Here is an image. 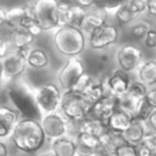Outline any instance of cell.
<instances>
[{"instance_id":"cell-45","label":"cell","mask_w":156,"mask_h":156,"mask_svg":"<svg viewBox=\"0 0 156 156\" xmlns=\"http://www.w3.org/2000/svg\"><path fill=\"white\" fill-rule=\"evenodd\" d=\"M0 156H9V147L2 141H0Z\"/></svg>"},{"instance_id":"cell-46","label":"cell","mask_w":156,"mask_h":156,"mask_svg":"<svg viewBox=\"0 0 156 156\" xmlns=\"http://www.w3.org/2000/svg\"><path fill=\"white\" fill-rule=\"evenodd\" d=\"M6 10L4 7L0 6V26H2L4 23H6Z\"/></svg>"},{"instance_id":"cell-44","label":"cell","mask_w":156,"mask_h":156,"mask_svg":"<svg viewBox=\"0 0 156 156\" xmlns=\"http://www.w3.org/2000/svg\"><path fill=\"white\" fill-rule=\"evenodd\" d=\"M6 101H9L6 90H5L4 88H0V106H5L4 102H6Z\"/></svg>"},{"instance_id":"cell-8","label":"cell","mask_w":156,"mask_h":156,"mask_svg":"<svg viewBox=\"0 0 156 156\" xmlns=\"http://www.w3.org/2000/svg\"><path fill=\"white\" fill-rule=\"evenodd\" d=\"M1 61L2 66V87L5 88L10 82L17 77H20L27 66V60L20 56L16 50H12L6 57H4Z\"/></svg>"},{"instance_id":"cell-43","label":"cell","mask_w":156,"mask_h":156,"mask_svg":"<svg viewBox=\"0 0 156 156\" xmlns=\"http://www.w3.org/2000/svg\"><path fill=\"white\" fill-rule=\"evenodd\" d=\"M147 124L151 128V130H155L156 132V110L151 113V116H150V118L147 121Z\"/></svg>"},{"instance_id":"cell-18","label":"cell","mask_w":156,"mask_h":156,"mask_svg":"<svg viewBox=\"0 0 156 156\" xmlns=\"http://www.w3.org/2000/svg\"><path fill=\"white\" fill-rule=\"evenodd\" d=\"M18 116L16 110H12L9 106H0V139L12 134L16 124L21 119Z\"/></svg>"},{"instance_id":"cell-39","label":"cell","mask_w":156,"mask_h":156,"mask_svg":"<svg viewBox=\"0 0 156 156\" xmlns=\"http://www.w3.org/2000/svg\"><path fill=\"white\" fill-rule=\"evenodd\" d=\"M135 150H136V156H155L154 152L144 144V143H140L135 146Z\"/></svg>"},{"instance_id":"cell-23","label":"cell","mask_w":156,"mask_h":156,"mask_svg":"<svg viewBox=\"0 0 156 156\" xmlns=\"http://www.w3.org/2000/svg\"><path fill=\"white\" fill-rule=\"evenodd\" d=\"M138 77L141 83L146 87L156 84V61L149 60L144 61L138 69Z\"/></svg>"},{"instance_id":"cell-35","label":"cell","mask_w":156,"mask_h":156,"mask_svg":"<svg viewBox=\"0 0 156 156\" xmlns=\"http://www.w3.org/2000/svg\"><path fill=\"white\" fill-rule=\"evenodd\" d=\"M143 143H144V144L154 152V155L156 156V132H155V130H150V132L145 135Z\"/></svg>"},{"instance_id":"cell-48","label":"cell","mask_w":156,"mask_h":156,"mask_svg":"<svg viewBox=\"0 0 156 156\" xmlns=\"http://www.w3.org/2000/svg\"><path fill=\"white\" fill-rule=\"evenodd\" d=\"M40 156H56L51 150H49V151H45V152H43Z\"/></svg>"},{"instance_id":"cell-10","label":"cell","mask_w":156,"mask_h":156,"mask_svg":"<svg viewBox=\"0 0 156 156\" xmlns=\"http://www.w3.org/2000/svg\"><path fill=\"white\" fill-rule=\"evenodd\" d=\"M117 39H118L117 27L111 23H105L102 27H100L88 37V44L94 50H101L115 44Z\"/></svg>"},{"instance_id":"cell-19","label":"cell","mask_w":156,"mask_h":156,"mask_svg":"<svg viewBox=\"0 0 156 156\" xmlns=\"http://www.w3.org/2000/svg\"><path fill=\"white\" fill-rule=\"evenodd\" d=\"M82 94L91 104L99 101L100 99H102L107 94L106 87H105V79L100 78L99 76H90V79H89V82H88V84L84 88Z\"/></svg>"},{"instance_id":"cell-14","label":"cell","mask_w":156,"mask_h":156,"mask_svg":"<svg viewBox=\"0 0 156 156\" xmlns=\"http://www.w3.org/2000/svg\"><path fill=\"white\" fill-rule=\"evenodd\" d=\"M151 130V128L149 127L147 122L140 121L138 118H133L132 123L129 124V127L122 133L124 140L127 144L136 146L138 144L143 143L145 135Z\"/></svg>"},{"instance_id":"cell-36","label":"cell","mask_w":156,"mask_h":156,"mask_svg":"<svg viewBox=\"0 0 156 156\" xmlns=\"http://www.w3.org/2000/svg\"><path fill=\"white\" fill-rule=\"evenodd\" d=\"M115 156H136L135 146L129 145V144H124V145H122V146L116 151Z\"/></svg>"},{"instance_id":"cell-24","label":"cell","mask_w":156,"mask_h":156,"mask_svg":"<svg viewBox=\"0 0 156 156\" xmlns=\"http://www.w3.org/2000/svg\"><path fill=\"white\" fill-rule=\"evenodd\" d=\"M107 124L98 121L95 118L91 117H87L85 119L82 121L80 123V133H87V134H91L95 136H101L106 130H107Z\"/></svg>"},{"instance_id":"cell-42","label":"cell","mask_w":156,"mask_h":156,"mask_svg":"<svg viewBox=\"0 0 156 156\" xmlns=\"http://www.w3.org/2000/svg\"><path fill=\"white\" fill-rule=\"evenodd\" d=\"M146 11L150 15L156 16V0H146Z\"/></svg>"},{"instance_id":"cell-11","label":"cell","mask_w":156,"mask_h":156,"mask_svg":"<svg viewBox=\"0 0 156 156\" xmlns=\"http://www.w3.org/2000/svg\"><path fill=\"white\" fill-rule=\"evenodd\" d=\"M40 124L45 136L50 139L55 140L62 136H67V119L61 113H48L43 117Z\"/></svg>"},{"instance_id":"cell-2","label":"cell","mask_w":156,"mask_h":156,"mask_svg":"<svg viewBox=\"0 0 156 156\" xmlns=\"http://www.w3.org/2000/svg\"><path fill=\"white\" fill-rule=\"evenodd\" d=\"M4 89L6 90L9 101L15 106L22 118L37 119L40 117V108L34 99V89H29V87L22 82L10 83Z\"/></svg>"},{"instance_id":"cell-22","label":"cell","mask_w":156,"mask_h":156,"mask_svg":"<svg viewBox=\"0 0 156 156\" xmlns=\"http://www.w3.org/2000/svg\"><path fill=\"white\" fill-rule=\"evenodd\" d=\"M132 121H133V118L129 115H127L126 112H123L119 108H117L113 112V115L110 117V119L107 121V128L113 130V132L123 133L129 127Z\"/></svg>"},{"instance_id":"cell-1","label":"cell","mask_w":156,"mask_h":156,"mask_svg":"<svg viewBox=\"0 0 156 156\" xmlns=\"http://www.w3.org/2000/svg\"><path fill=\"white\" fill-rule=\"evenodd\" d=\"M45 138L41 124L37 119L28 118H21L11 134V140L15 147L27 154L41 149Z\"/></svg>"},{"instance_id":"cell-41","label":"cell","mask_w":156,"mask_h":156,"mask_svg":"<svg viewBox=\"0 0 156 156\" xmlns=\"http://www.w3.org/2000/svg\"><path fill=\"white\" fill-rule=\"evenodd\" d=\"M94 2H95V1H93V0H78V1H76V4H77L78 6L83 7V9L87 10V11H88V9L90 10V9L94 7Z\"/></svg>"},{"instance_id":"cell-12","label":"cell","mask_w":156,"mask_h":156,"mask_svg":"<svg viewBox=\"0 0 156 156\" xmlns=\"http://www.w3.org/2000/svg\"><path fill=\"white\" fill-rule=\"evenodd\" d=\"M117 108H118V98L111 94H106L102 99L93 104L88 117L95 118L107 124V121Z\"/></svg>"},{"instance_id":"cell-37","label":"cell","mask_w":156,"mask_h":156,"mask_svg":"<svg viewBox=\"0 0 156 156\" xmlns=\"http://www.w3.org/2000/svg\"><path fill=\"white\" fill-rule=\"evenodd\" d=\"M11 51H12V46H11L9 39L0 38V60L6 57Z\"/></svg>"},{"instance_id":"cell-5","label":"cell","mask_w":156,"mask_h":156,"mask_svg":"<svg viewBox=\"0 0 156 156\" xmlns=\"http://www.w3.org/2000/svg\"><path fill=\"white\" fill-rule=\"evenodd\" d=\"M34 20L41 30H50L54 28L58 29V15L57 0H39L29 4Z\"/></svg>"},{"instance_id":"cell-50","label":"cell","mask_w":156,"mask_h":156,"mask_svg":"<svg viewBox=\"0 0 156 156\" xmlns=\"http://www.w3.org/2000/svg\"><path fill=\"white\" fill-rule=\"evenodd\" d=\"M96 156H106V155H101V154H99V155H96Z\"/></svg>"},{"instance_id":"cell-3","label":"cell","mask_w":156,"mask_h":156,"mask_svg":"<svg viewBox=\"0 0 156 156\" xmlns=\"http://www.w3.org/2000/svg\"><path fill=\"white\" fill-rule=\"evenodd\" d=\"M54 44L62 55L77 57L85 48V34L79 28L65 26L55 32Z\"/></svg>"},{"instance_id":"cell-31","label":"cell","mask_w":156,"mask_h":156,"mask_svg":"<svg viewBox=\"0 0 156 156\" xmlns=\"http://www.w3.org/2000/svg\"><path fill=\"white\" fill-rule=\"evenodd\" d=\"M154 111H155V108L146 101V99H144V100L140 101V105H139V108H138L135 118H138L140 121H144V122H147Z\"/></svg>"},{"instance_id":"cell-29","label":"cell","mask_w":156,"mask_h":156,"mask_svg":"<svg viewBox=\"0 0 156 156\" xmlns=\"http://www.w3.org/2000/svg\"><path fill=\"white\" fill-rule=\"evenodd\" d=\"M149 90H147V87L141 83L140 80H135V82H132L130 84V88L128 90V94L132 95L133 98L138 99V100H144L147 95Z\"/></svg>"},{"instance_id":"cell-21","label":"cell","mask_w":156,"mask_h":156,"mask_svg":"<svg viewBox=\"0 0 156 156\" xmlns=\"http://www.w3.org/2000/svg\"><path fill=\"white\" fill-rule=\"evenodd\" d=\"M35 37L27 29L24 28H16L10 30L9 35V41L12 46V49H23L28 48L33 41Z\"/></svg>"},{"instance_id":"cell-34","label":"cell","mask_w":156,"mask_h":156,"mask_svg":"<svg viewBox=\"0 0 156 156\" xmlns=\"http://www.w3.org/2000/svg\"><path fill=\"white\" fill-rule=\"evenodd\" d=\"M123 5V1H95L94 2V7L96 9H101L104 11H110V10H115V12Z\"/></svg>"},{"instance_id":"cell-49","label":"cell","mask_w":156,"mask_h":156,"mask_svg":"<svg viewBox=\"0 0 156 156\" xmlns=\"http://www.w3.org/2000/svg\"><path fill=\"white\" fill-rule=\"evenodd\" d=\"M2 87V66H1V61H0V88Z\"/></svg>"},{"instance_id":"cell-40","label":"cell","mask_w":156,"mask_h":156,"mask_svg":"<svg viewBox=\"0 0 156 156\" xmlns=\"http://www.w3.org/2000/svg\"><path fill=\"white\" fill-rule=\"evenodd\" d=\"M145 99H146V101L156 110V88L149 90V93H147V95H146Z\"/></svg>"},{"instance_id":"cell-27","label":"cell","mask_w":156,"mask_h":156,"mask_svg":"<svg viewBox=\"0 0 156 156\" xmlns=\"http://www.w3.org/2000/svg\"><path fill=\"white\" fill-rule=\"evenodd\" d=\"M27 65L35 69L45 68L49 65V56L43 49H33L29 52Z\"/></svg>"},{"instance_id":"cell-33","label":"cell","mask_w":156,"mask_h":156,"mask_svg":"<svg viewBox=\"0 0 156 156\" xmlns=\"http://www.w3.org/2000/svg\"><path fill=\"white\" fill-rule=\"evenodd\" d=\"M123 5L130 10L135 16L146 11V0H127L123 1Z\"/></svg>"},{"instance_id":"cell-30","label":"cell","mask_w":156,"mask_h":156,"mask_svg":"<svg viewBox=\"0 0 156 156\" xmlns=\"http://www.w3.org/2000/svg\"><path fill=\"white\" fill-rule=\"evenodd\" d=\"M150 29H151V27H150V24H149L147 22L140 21V22L135 23V24L132 27L130 34H132L135 39H145V37H146V34L150 32Z\"/></svg>"},{"instance_id":"cell-15","label":"cell","mask_w":156,"mask_h":156,"mask_svg":"<svg viewBox=\"0 0 156 156\" xmlns=\"http://www.w3.org/2000/svg\"><path fill=\"white\" fill-rule=\"evenodd\" d=\"M124 144H127V143H126L122 133L107 129L100 136V152L99 154L106 155V156H115L116 151Z\"/></svg>"},{"instance_id":"cell-38","label":"cell","mask_w":156,"mask_h":156,"mask_svg":"<svg viewBox=\"0 0 156 156\" xmlns=\"http://www.w3.org/2000/svg\"><path fill=\"white\" fill-rule=\"evenodd\" d=\"M144 44L149 49L156 48V29H154V28L150 29V32L146 34V37L144 39Z\"/></svg>"},{"instance_id":"cell-9","label":"cell","mask_w":156,"mask_h":156,"mask_svg":"<svg viewBox=\"0 0 156 156\" xmlns=\"http://www.w3.org/2000/svg\"><path fill=\"white\" fill-rule=\"evenodd\" d=\"M117 63L124 72H133L138 71L141 66L143 61V52L139 48L134 45H123L117 50L116 54Z\"/></svg>"},{"instance_id":"cell-6","label":"cell","mask_w":156,"mask_h":156,"mask_svg":"<svg viewBox=\"0 0 156 156\" xmlns=\"http://www.w3.org/2000/svg\"><path fill=\"white\" fill-rule=\"evenodd\" d=\"M61 90L54 83H45L34 89V99L40 110L46 113H54L60 108L61 104Z\"/></svg>"},{"instance_id":"cell-4","label":"cell","mask_w":156,"mask_h":156,"mask_svg":"<svg viewBox=\"0 0 156 156\" xmlns=\"http://www.w3.org/2000/svg\"><path fill=\"white\" fill-rule=\"evenodd\" d=\"M91 106L93 104L82 93L68 90L62 94L60 111L66 119L83 121L89 116Z\"/></svg>"},{"instance_id":"cell-16","label":"cell","mask_w":156,"mask_h":156,"mask_svg":"<svg viewBox=\"0 0 156 156\" xmlns=\"http://www.w3.org/2000/svg\"><path fill=\"white\" fill-rule=\"evenodd\" d=\"M106 17H107L106 11H104L101 9L93 7V9L88 10L87 11V15H85V17L83 20V23L80 26V30L89 37L96 29H99L105 23H107L106 22V20H107Z\"/></svg>"},{"instance_id":"cell-17","label":"cell","mask_w":156,"mask_h":156,"mask_svg":"<svg viewBox=\"0 0 156 156\" xmlns=\"http://www.w3.org/2000/svg\"><path fill=\"white\" fill-rule=\"evenodd\" d=\"M77 144V155L78 156H96L100 152V138L80 133L76 139Z\"/></svg>"},{"instance_id":"cell-25","label":"cell","mask_w":156,"mask_h":156,"mask_svg":"<svg viewBox=\"0 0 156 156\" xmlns=\"http://www.w3.org/2000/svg\"><path fill=\"white\" fill-rule=\"evenodd\" d=\"M27 11H28V5L27 6H16V7L7 10L6 24L10 27L11 30L16 29V28H21V22L23 20V17L26 16Z\"/></svg>"},{"instance_id":"cell-13","label":"cell","mask_w":156,"mask_h":156,"mask_svg":"<svg viewBox=\"0 0 156 156\" xmlns=\"http://www.w3.org/2000/svg\"><path fill=\"white\" fill-rule=\"evenodd\" d=\"M130 84H132L130 77L128 76L127 72L122 71L121 68L113 71L110 76L105 78V87L107 94H111L117 98L127 94L130 88Z\"/></svg>"},{"instance_id":"cell-26","label":"cell","mask_w":156,"mask_h":156,"mask_svg":"<svg viewBox=\"0 0 156 156\" xmlns=\"http://www.w3.org/2000/svg\"><path fill=\"white\" fill-rule=\"evenodd\" d=\"M141 100H138L135 98H133L132 95H129L128 93L119 96L118 98V108L123 112H126L127 115H129L132 118H135L139 105H140Z\"/></svg>"},{"instance_id":"cell-28","label":"cell","mask_w":156,"mask_h":156,"mask_svg":"<svg viewBox=\"0 0 156 156\" xmlns=\"http://www.w3.org/2000/svg\"><path fill=\"white\" fill-rule=\"evenodd\" d=\"M85 15H87V10L78 6L76 4V1H72L69 13H68V20H67V26L80 29V26L83 23V20H84Z\"/></svg>"},{"instance_id":"cell-47","label":"cell","mask_w":156,"mask_h":156,"mask_svg":"<svg viewBox=\"0 0 156 156\" xmlns=\"http://www.w3.org/2000/svg\"><path fill=\"white\" fill-rule=\"evenodd\" d=\"M107 61H108V56L107 55H101L100 56V62L101 63H106Z\"/></svg>"},{"instance_id":"cell-32","label":"cell","mask_w":156,"mask_h":156,"mask_svg":"<svg viewBox=\"0 0 156 156\" xmlns=\"http://www.w3.org/2000/svg\"><path fill=\"white\" fill-rule=\"evenodd\" d=\"M115 17H116V20H117L121 24H128V23H130V22L135 18V15H134L130 10H128L124 5H122V6L115 12Z\"/></svg>"},{"instance_id":"cell-7","label":"cell","mask_w":156,"mask_h":156,"mask_svg":"<svg viewBox=\"0 0 156 156\" xmlns=\"http://www.w3.org/2000/svg\"><path fill=\"white\" fill-rule=\"evenodd\" d=\"M85 69L80 58L78 57H68L66 63L61 67L57 73V79L60 85L65 91L73 90L79 79L84 76Z\"/></svg>"},{"instance_id":"cell-20","label":"cell","mask_w":156,"mask_h":156,"mask_svg":"<svg viewBox=\"0 0 156 156\" xmlns=\"http://www.w3.org/2000/svg\"><path fill=\"white\" fill-rule=\"evenodd\" d=\"M51 151L56 156H76L77 155L76 140L68 136L55 139L51 144Z\"/></svg>"}]
</instances>
